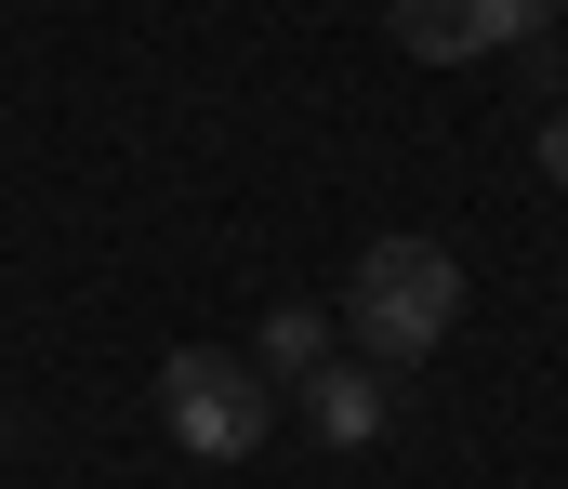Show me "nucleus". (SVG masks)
<instances>
[{
	"label": "nucleus",
	"instance_id": "nucleus-6",
	"mask_svg": "<svg viewBox=\"0 0 568 489\" xmlns=\"http://www.w3.org/2000/svg\"><path fill=\"white\" fill-rule=\"evenodd\" d=\"M542 185H568V106L542 120Z\"/></svg>",
	"mask_w": 568,
	"mask_h": 489
},
{
	"label": "nucleus",
	"instance_id": "nucleus-3",
	"mask_svg": "<svg viewBox=\"0 0 568 489\" xmlns=\"http://www.w3.org/2000/svg\"><path fill=\"white\" fill-rule=\"evenodd\" d=\"M556 0H384V27H397V53H424V67H476V53H503V40H529Z\"/></svg>",
	"mask_w": 568,
	"mask_h": 489
},
{
	"label": "nucleus",
	"instance_id": "nucleus-4",
	"mask_svg": "<svg viewBox=\"0 0 568 489\" xmlns=\"http://www.w3.org/2000/svg\"><path fill=\"white\" fill-rule=\"evenodd\" d=\"M304 424H317V450H371V437H384V370H344V357H331V370L304 384Z\"/></svg>",
	"mask_w": 568,
	"mask_h": 489
},
{
	"label": "nucleus",
	"instance_id": "nucleus-2",
	"mask_svg": "<svg viewBox=\"0 0 568 489\" xmlns=\"http://www.w3.org/2000/svg\"><path fill=\"white\" fill-rule=\"evenodd\" d=\"M159 424H172V450H199V463H252L265 424H278V397H265L252 357H225V344H172V357H159Z\"/></svg>",
	"mask_w": 568,
	"mask_h": 489
},
{
	"label": "nucleus",
	"instance_id": "nucleus-5",
	"mask_svg": "<svg viewBox=\"0 0 568 489\" xmlns=\"http://www.w3.org/2000/svg\"><path fill=\"white\" fill-rule=\"evenodd\" d=\"M252 370H265V384H317V370H331V318H317V305H278V318L252 330Z\"/></svg>",
	"mask_w": 568,
	"mask_h": 489
},
{
	"label": "nucleus",
	"instance_id": "nucleus-1",
	"mask_svg": "<svg viewBox=\"0 0 568 489\" xmlns=\"http://www.w3.org/2000/svg\"><path fill=\"white\" fill-rule=\"evenodd\" d=\"M344 318L371 344V370H424L436 344H449V318H463V265L436 238H371L357 278H344Z\"/></svg>",
	"mask_w": 568,
	"mask_h": 489
}]
</instances>
